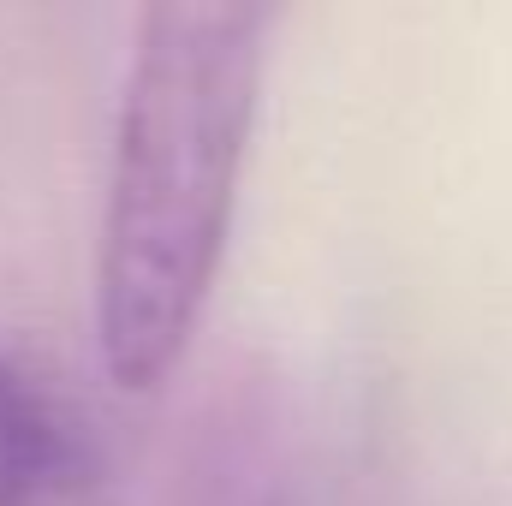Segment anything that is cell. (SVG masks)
Segmentation results:
<instances>
[{
    "label": "cell",
    "mask_w": 512,
    "mask_h": 506,
    "mask_svg": "<svg viewBox=\"0 0 512 506\" xmlns=\"http://www.w3.org/2000/svg\"><path fill=\"white\" fill-rule=\"evenodd\" d=\"M274 12L155 0L137 12L114 173L96 233V346L126 393H155L191 352L251 155Z\"/></svg>",
    "instance_id": "1"
},
{
    "label": "cell",
    "mask_w": 512,
    "mask_h": 506,
    "mask_svg": "<svg viewBox=\"0 0 512 506\" xmlns=\"http://www.w3.org/2000/svg\"><path fill=\"white\" fill-rule=\"evenodd\" d=\"M48 423L30 399V387L0 364V506H30L48 477Z\"/></svg>",
    "instance_id": "2"
}]
</instances>
